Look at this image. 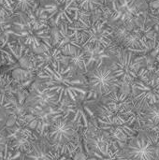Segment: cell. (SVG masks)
<instances>
[{
    "label": "cell",
    "mask_w": 159,
    "mask_h": 160,
    "mask_svg": "<svg viewBox=\"0 0 159 160\" xmlns=\"http://www.w3.org/2000/svg\"><path fill=\"white\" fill-rule=\"evenodd\" d=\"M37 78L44 91L57 96L58 103L63 98L73 101L80 95L89 92L87 81L75 76L70 67H65L61 63L45 66L37 72Z\"/></svg>",
    "instance_id": "cell-1"
},
{
    "label": "cell",
    "mask_w": 159,
    "mask_h": 160,
    "mask_svg": "<svg viewBox=\"0 0 159 160\" xmlns=\"http://www.w3.org/2000/svg\"><path fill=\"white\" fill-rule=\"evenodd\" d=\"M70 29L77 38L82 48L85 46H96L108 49L113 44V28L103 17L81 14Z\"/></svg>",
    "instance_id": "cell-2"
},
{
    "label": "cell",
    "mask_w": 159,
    "mask_h": 160,
    "mask_svg": "<svg viewBox=\"0 0 159 160\" xmlns=\"http://www.w3.org/2000/svg\"><path fill=\"white\" fill-rule=\"evenodd\" d=\"M95 120L97 128L121 148L138 133L135 128L136 113L130 115L114 114L105 109L100 103Z\"/></svg>",
    "instance_id": "cell-3"
},
{
    "label": "cell",
    "mask_w": 159,
    "mask_h": 160,
    "mask_svg": "<svg viewBox=\"0 0 159 160\" xmlns=\"http://www.w3.org/2000/svg\"><path fill=\"white\" fill-rule=\"evenodd\" d=\"M101 98L89 91L86 95H80L73 101L63 98L56 106V110L72 124L85 129L95 121Z\"/></svg>",
    "instance_id": "cell-4"
},
{
    "label": "cell",
    "mask_w": 159,
    "mask_h": 160,
    "mask_svg": "<svg viewBox=\"0 0 159 160\" xmlns=\"http://www.w3.org/2000/svg\"><path fill=\"white\" fill-rule=\"evenodd\" d=\"M46 138L54 151L67 158H72L81 146L78 127L64 117L61 112L50 126Z\"/></svg>",
    "instance_id": "cell-5"
},
{
    "label": "cell",
    "mask_w": 159,
    "mask_h": 160,
    "mask_svg": "<svg viewBox=\"0 0 159 160\" xmlns=\"http://www.w3.org/2000/svg\"><path fill=\"white\" fill-rule=\"evenodd\" d=\"M126 160H159V133L142 130L122 148Z\"/></svg>",
    "instance_id": "cell-6"
},
{
    "label": "cell",
    "mask_w": 159,
    "mask_h": 160,
    "mask_svg": "<svg viewBox=\"0 0 159 160\" xmlns=\"http://www.w3.org/2000/svg\"><path fill=\"white\" fill-rule=\"evenodd\" d=\"M6 34L12 35L19 39L18 42L23 44L29 49L32 48L33 50L52 45L49 27L38 29L33 26L22 16L19 21L13 22L11 28L8 29Z\"/></svg>",
    "instance_id": "cell-7"
},
{
    "label": "cell",
    "mask_w": 159,
    "mask_h": 160,
    "mask_svg": "<svg viewBox=\"0 0 159 160\" xmlns=\"http://www.w3.org/2000/svg\"><path fill=\"white\" fill-rule=\"evenodd\" d=\"M87 83L89 91L100 98L118 90L121 84L112 66L105 63L99 66H94L88 70Z\"/></svg>",
    "instance_id": "cell-8"
},
{
    "label": "cell",
    "mask_w": 159,
    "mask_h": 160,
    "mask_svg": "<svg viewBox=\"0 0 159 160\" xmlns=\"http://www.w3.org/2000/svg\"><path fill=\"white\" fill-rule=\"evenodd\" d=\"M143 56L136 57L134 52L119 48L113 55L111 66L121 83H132L137 78L139 69L143 68Z\"/></svg>",
    "instance_id": "cell-9"
},
{
    "label": "cell",
    "mask_w": 159,
    "mask_h": 160,
    "mask_svg": "<svg viewBox=\"0 0 159 160\" xmlns=\"http://www.w3.org/2000/svg\"><path fill=\"white\" fill-rule=\"evenodd\" d=\"M48 21L55 26L60 24H73L78 18L80 8L76 0L67 2H53L43 6Z\"/></svg>",
    "instance_id": "cell-10"
},
{
    "label": "cell",
    "mask_w": 159,
    "mask_h": 160,
    "mask_svg": "<svg viewBox=\"0 0 159 160\" xmlns=\"http://www.w3.org/2000/svg\"><path fill=\"white\" fill-rule=\"evenodd\" d=\"M4 131L7 137L8 148L12 151L25 153L40 137L26 125H13L5 127Z\"/></svg>",
    "instance_id": "cell-11"
},
{
    "label": "cell",
    "mask_w": 159,
    "mask_h": 160,
    "mask_svg": "<svg viewBox=\"0 0 159 160\" xmlns=\"http://www.w3.org/2000/svg\"><path fill=\"white\" fill-rule=\"evenodd\" d=\"M25 116V124L33 129L39 137H45L50 126L55 117L60 113L56 107L51 109H39L36 107H28Z\"/></svg>",
    "instance_id": "cell-12"
},
{
    "label": "cell",
    "mask_w": 159,
    "mask_h": 160,
    "mask_svg": "<svg viewBox=\"0 0 159 160\" xmlns=\"http://www.w3.org/2000/svg\"><path fill=\"white\" fill-rule=\"evenodd\" d=\"M101 105L114 114L130 115L136 113L131 96L119 90H115L102 97Z\"/></svg>",
    "instance_id": "cell-13"
},
{
    "label": "cell",
    "mask_w": 159,
    "mask_h": 160,
    "mask_svg": "<svg viewBox=\"0 0 159 160\" xmlns=\"http://www.w3.org/2000/svg\"><path fill=\"white\" fill-rule=\"evenodd\" d=\"M56 27L55 41L52 42V44L57 47L65 56H69L77 48H82L77 38L70 29V24H60Z\"/></svg>",
    "instance_id": "cell-14"
},
{
    "label": "cell",
    "mask_w": 159,
    "mask_h": 160,
    "mask_svg": "<svg viewBox=\"0 0 159 160\" xmlns=\"http://www.w3.org/2000/svg\"><path fill=\"white\" fill-rule=\"evenodd\" d=\"M67 56H65L61 51L53 46L52 44L50 46L43 47V50L39 54H36L37 59V72L41 68H43L45 66L52 65L54 63H61L63 59H65Z\"/></svg>",
    "instance_id": "cell-15"
},
{
    "label": "cell",
    "mask_w": 159,
    "mask_h": 160,
    "mask_svg": "<svg viewBox=\"0 0 159 160\" xmlns=\"http://www.w3.org/2000/svg\"><path fill=\"white\" fill-rule=\"evenodd\" d=\"M52 149V148L51 147L46 136L40 137L33 143L30 149L24 153V158L30 160H46L49 152Z\"/></svg>",
    "instance_id": "cell-16"
},
{
    "label": "cell",
    "mask_w": 159,
    "mask_h": 160,
    "mask_svg": "<svg viewBox=\"0 0 159 160\" xmlns=\"http://www.w3.org/2000/svg\"><path fill=\"white\" fill-rule=\"evenodd\" d=\"M23 17L25 18L26 21H28L33 26L41 29V28H46L48 27V17L47 14L44 10V8L37 4L28 10L25 14H23Z\"/></svg>",
    "instance_id": "cell-17"
},
{
    "label": "cell",
    "mask_w": 159,
    "mask_h": 160,
    "mask_svg": "<svg viewBox=\"0 0 159 160\" xmlns=\"http://www.w3.org/2000/svg\"><path fill=\"white\" fill-rule=\"evenodd\" d=\"M142 124L148 127L149 129L153 130L155 128L159 127V103L148 107L146 110L142 112Z\"/></svg>",
    "instance_id": "cell-18"
},
{
    "label": "cell",
    "mask_w": 159,
    "mask_h": 160,
    "mask_svg": "<svg viewBox=\"0 0 159 160\" xmlns=\"http://www.w3.org/2000/svg\"><path fill=\"white\" fill-rule=\"evenodd\" d=\"M68 59L70 61V64L80 70L88 72L89 70V65L87 63V58L85 55V52L82 48H77L76 51L68 56Z\"/></svg>",
    "instance_id": "cell-19"
},
{
    "label": "cell",
    "mask_w": 159,
    "mask_h": 160,
    "mask_svg": "<svg viewBox=\"0 0 159 160\" xmlns=\"http://www.w3.org/2000/svg\"><path fill=\"white\" fill-rule=\"evenodd\" d=\"M76 2L80 10L86 12L102 8L105 4V0H76Z\"/></svg>",
    "instance_id": "cell-20"
},
{
    "label": "cell",
    "mask_w": 159,
    "mask_h": 160,
    "mask_svg": "<svg viewBox=\"0 0 159 160\" xmlns=\"http://www.w3.org/2000/svg\"><path fill=\"white\" fill-rule=\"evenodd\" d=\"M9 35L4 34L0 37V65L7 64L10 58V52H9Z\"/></svg>",
    "instance_id": "cell-21"
},
{
    "label": "cell",
    "mask_w": 159,
    "mask_h": 160,
    "mask_svg": "<svg viewBox=\"0 0 159 160\" xmlns=\"http://www.w3.org/2000/svg\"><path fill=\"white\" fill-rule=\"evenodd\" d=\"M37 5V0H15L13 6L14 14H25Z\"/></svg>",
    "instance_id": "cell-22"
},
{
    "label": "cell",
    "mask_w": 159,
    "mask_h": 160,
    "mask_svg": "<svg viewBox=\"0 0 159 160\" xmlns=\"http://www.w3.org/2000/svg\"><path fill=\"white\" fill-rule=\"evenodd\" d=\"M13 22V15L9 16L0 12V37L6 34L7 31L11 28Z\"/></svg>",
    "instance_id": "cell-23"
},
{
    "label": "cell",
    "mask_w": 159,
    "mask_h": 160,
    "mask_svg": "<svg viewBox=\"0 0 159 160\" xmlns=\"http://www.w3.org/2000/svg\"><path fill=\"white\" fill-rule=\"evenodd\" d=\"M0 160H22V153L10 150L7 144L4 150L0 151Z\"/></svg>",
    "instance_id": "cell-24"
},
{
    "label": "cell",
    "mask_w": 159,
    "mask_h": 160,
    "mask_svg": "<svg viewBox=\"0 0 159 160\" xmlns=\"http://www.w3.org/2000/svg\"><path fill=\"white\" fill-rule=\"evenodd\" d=\"M15 0H0V12L7 15L13 13V6Z\"/></svg>",
    "instance_id": "cell-25"
},
{
    "label": "cell",
    "mask_w": 159,
    "mask_h": 160,
    "mask_svg": "<svg viewBox=\"0 0 159 160\" xmlns=\"http://www.w3.org/2000/svg\"><path fill=\"white\" fill-rule=\"evenodd\" d=\"M7 137L4 131V128L0 130V151L4 150V148L7 146Z\"/></svg>",
    "instance_id": "cell-26"
},
{
    "label": "cell",
    "mask_w": 159,
    "mask_h": 160,
    "mask_svg": "<svg viewBox=\"0 0 159 160\" xmlns=\"http://www.w3.org/2000/svg\"><path fill=\"white\" fill-rule=\"evenodd\" d=\"M6 127V117L3 115H0V130L3 129Z\"/></svg>",
    "instance_id": "cell-27"
},
{
    "label": "cell",
    "mask_w": 159,
    "mask_h": 160,
    "mask_svg": "<svg viewBox=\"0 0 159 160\" xmlns=\"http://www.w3.org/2000/svg\"><path fill=\"white\" fill-rule=\"evenodd\" d=\"M55 2H67V1H69V0H54Z\"/></svg>",
    "instance_id": "cell-28"
},
{
    "label": "cell",
    "mask_w": 159,
    "mask_h": 160,
    "mask_svg": "<svg viewBox=\"0 0 159 160\" xmlns=\"http://www.w3.org/2000/svg\"><path fill=\"white\" fill-rule=\"evenodd\" d=\"M45 1H46V0H38V3H39V5H41V4H43Z\"/></svg>",
    "instance_id": "cell-29"
},
{
    "label": "cell",
    "mask_w": 159,
    "mask_h": 160,
    "mask_svg": "<svg viewBox=\"0 0 159 160\" xmlns=\"http://www.w3.org/2000/svg\"><path fill=\"white\" fill-rule=\"evenodd\" d=\"M157 16H158V17H159V8H157Z\"/></svg>",
    "instance_id": "cell-30"
},
{
    "label": "cell",
    "mask_w": 159,
    "mask_h": 160,
    "mask_svg": "<svg viewBox=\"0 0 159 160\" xmlns=\"http://www.w3.org/2000/svg\"><path fill=\"white\" fill-rule=\"evenodd\" d=\"M22 160H30V159H28V158H22Z\"/></svg>",
    "instance_id": "cell-31"
},
{
    "label": "cell",
    "mask_w": 159,
    "mask_h": 160,
    "mask_svg": "<svg viewBox=\"0 0 159 160\" xmlns=\"http://www.w3.org/2000/svg\"><path fill=\"white\" fill-rule=\"evenodd\" d=\"M145 1H146V2H147V3H149V2H150V1H151V0H145Z\"/></svg>",
    "instance_id": "cell-32"
}]
</instances>
